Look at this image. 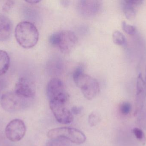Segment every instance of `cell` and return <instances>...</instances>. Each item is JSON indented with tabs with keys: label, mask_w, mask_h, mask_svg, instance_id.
Wrapping results in <instances>:
<instances>
[{
	"label": "cell",
	"mask_w": 146,
	"mask_h": 146,
	"mask_svg": "<svg viewBox=\"0 0 146 146\" xmlns=\"http://www.w3.org/2000/svg\"><path fill=\"white\" fill-rule=\"evenodd\" d=\"M15 36L20 46L25 49H31L37 43L39 33L34 24L29 21H23L16 26Z\"/></svg>",
	"instance_id": "cell-1"
},
{
	"label": "cell",
	"mask_w": 146,
	"mask_h": 146,
	"mask_svg": "<svg viewBox=\"0 0 146 146\" xmlns=\"http://www.w3.org/2000/svg\"><path fill=\"white\" fill-rule=\"evenodd\" d=\"M49 139H61L76 145H81L86 141V135L79 129L68 127H62L50 129L47 133Z\"/></svg>",
	"instance_id": "cell-2"
},
{
	"label": "cell",
	"mask_w": 146,
	"mask_h": 146,
	"mask_svg": "<svg viewBox=\"0 0 146 146\" xmlns=\"http://www.w3.org/2000/svg\"><path fill=\"white\" fill-rule=\"evenodd\" d=\"M85 98L91 100L94 99L100 92L98 82L94 78L86 74H82L74 81Z\"/></svg>",
	"instance_id": "cell-3"
},
{
	"label": "cell",
	"mask_w": 146,
	"mask_h": 146,
	"mask_svg": "<svg viewBox=\"0 0 146 146\" xmlns=\"http://www.w3.org/2000/svg\"><path fill=\"white\" fill-rule=\"evenodd\" d=\"M46 93L50 102H60L66 103L68 95L63 82L58 78L51 79L46 87Z\"/></svg>",
	"instance_id": "cell-4"
},
{
	"label": "cell",
	"mask_w": 146,
	"mask_h": 146,
	"mask_svg": "<svg viewBox=\"0 0 146 146\" xmlns=\"http://www.w3.org/2000/svg\"><path fill=\"white\" fill-rule=\"evenodd\" d=\"M50 107L58 122L67 124L73 121V115L66 107V103L60 102H50Z\"/></svg>",
	"instance_id": "cell-5"
},
{
	"label": "cell",
	"mask_w": 146,
	"mask_h": 146,
	"mask_svg": "<svg viewBox=\"0 0 146 146\" xmlns=\"http://www.w3.org/2000/svg\"><path fill=\"white\" fill-rule=\"evenodd\" d=\"M24 99L15 92L4 93L1 98V105L6 111L15 112L19 110L24 106Z\"/></svg>",
	"instance_id": "cell-6"
},
{
	"label": "cell",
	"mask_w": 146,
	"mask_h": 146,
	"mask_svg": "<svg viewBox=\"0 0 146 146\" xmlns=\"http://www.w3.org/2000/svg\"><path fill=\"white\" fill-rule=\"evenodd\" d=\"M26 131L25 125L20 119H14L10 121L6 127V137L13 142L19 141L25 136Z\"/></svg>",
	"instance_id": "cell-7"
},
{
	"label": "cell",
	"mask_w": 146,
	"mask_h": 146,
	"mask_svg": "<svg viewBox=\"0 0 146 146\" xmlns=\"http://www.w3.org/2000/svg\"><path fill=\"white\" fill-rule=\"evenodd\" d=\"M60 38L57 47L64 54H68L75 47L78 42L74 33L69 30L59 32Z\"/></svg>",
	"instance_id": "cell-8"
},
{
	"label": "cell",
	"mask_w": 146,
	"mask_h": 146,
	"mask_svg": "<svg viewBox=\"0 0 146 146\" xmlns=\"http://www.w3.org/2000/svg\"><path fill=\"white\" fill-rule=\"evenodd\" d=\"M146 99V82L141 74H139L137 79L135 96V116L138 115L142 111L145 106Z\"/></svg>",
	"instance_id": "cell-9"
},
{
	"label": "cell",
	"mask_w": 146,
	"mask_h": 146,
	"mask_svg": "<svg viewBox=\"0 0 146 146\" xmlns=\"http://www.w3.org/2000/svg\"><path fill=\"white\" fill-rule=\"evenodd\" d=\"M15 92L24 98H32L36 93L35 85L29 79L22 77L15 85Z\"/></svg>",
	"instance_id": "cell-10"
},
{
	"label": "cell",
	"mask_w": 146,
	"mask_h": 146,
	"mask_svg": "<svg viewBox=\"0 0 146 146\" xmlns=\"http://www.w3.org/2000/svg\"><path fill=\"white\" fill-rule=\"evenodd\" d=\"M101 4L100 1H80L78 4V9L83 16L92 17L99 12Z\"/></svg>",
	"instance_id": "cell-11"
},
{
	"label": "cell",
	"mask_w": 146,
	"mask_h": 146,
	"mask_svg": "<svg viewBox=\"0 0 146 146\" xmlns=\"http://www.w3.org/2000/svg\"><path fill=\"white\" fill-rule=\"evenodd\" d=\"M143 1L140 0H125L121 2V6L123 13L128 19H133L136 15V11L135 7L141 5Z\"/></svg>",
	"instance_id": "cell-12"
},
{
	"label": "cell",
	"mask_w": 146,
	"mask_h": 146,
	"mask_svg": "<svg viewBox=\"0 0 146 146\" xmlns=\"http://www.w3.org/2000/svg\"><path fill=\"white\" fill-rule=\"evenodd\" d=\"M12 32L11 21L7 16L0 14V41H4L9 38Z\"/></svg>",
	"instance_id": "cell-13"
},
{
	"label": "cell",
	"mask_w": 146,
	"mask_h": 146,
	"mask_svg": "<svg viewBox=\"0 0 146 146\" xmlns=\"http://www.w3.org/2000/svg\"><path fill=\"white\" fill-rule=\"evenodd\" d=\"M10 64V58L8 53L0 50V76L3 75L8 70Z\"/></svg>",
	"instance_id": "cell-14"
},
{
	"label": "cell",
	"mask_w": 146,
	"mask_h": 146,
	"mask_svg": "<svg viewBox=\"0 0 146 146\" xmlns=\"http://www.w3.org/2000/svg\"><path fill=\"white\" fill-rule=\"evenodd\" d=\"M112 40L115 44L119 46H125L127 39L123 34L119 31H115L112 34Z\"/></svg>",
	"instance_id": "cell-15"
},
{
	"label": "cell",
	"mask_w": 146,
	"mask_h": 146,
	"mask_svg": "<svg viewBox=\"0 0 146 146\" xmlns=\"http://www.w3.org/2000/svg\"><path fill=\"white\" fill-rule=\"evenodd\" d=\"M45 146H71L68 141L61 139H50Z\"/></svg>",
	"instance_id": "cell-16"
},
{
	"label": "cell",
	"mask_w": 146,
	"mask_h": 146,
	"mask_svg": "<svg viewBox=\"0 0 146 146\" xmlns=\"http://www.w3.org/2000/svg\"><path fill=\"white\" fill-rule=\"evenodd\" d=\"M100 115L98 113L96 112H92L88 116V123L91 127H95L100 121Z\"/></svg>",
	"instance_id": "cell-17"
},
{
	"label": "cell",
	"mask_w": 146,
	"mask_h": 146,
	"mask_svg": "<svg viewBox=\"0 0 146 146\" xmlns=\"http://www.w3.org/2000/svg\"><path fill=\"white\" fill-rule=\"evenodd\" d=\"M132 132L137 139L139 140L143 145H145L146 144L145 135L141 129L138 128H135L133 129Z\"/></svg>",
	"instance_id": "cell-18"
},
{
	"label": "cell",
	"mask_w": 146,
	"mask_h": 146,
	"mask_svg": "<svg viewBox=\"0 0 146 146\" xmlns=\"http://www.w3.org/2000/svg\"><path fill=\"white\" fill-rule=\"evenodd\" d=\"M121 26L123 30L128 35H133L136 33V27L134 26L127 24L126 21H123L122 22Z\"/></svg>",
	"instance_id": "cell-19"
},
{
	"label": "cell",
	"mask_w": 146,
	"mask_h": 146,
	"mask_svg": "<svg viewBox=\"0 0 146 146\" xmlns=\"http://www.w3.org/2000/svg\"><path fill=\"white\" fill-rule=\"evenodd\" d=\"M132 109V106L128 102H123L122 103L120 106V111L121 113L124 115H128Z\"/></svg>",
	"instance_id": "cell-20"
},
{
	"label": "cell",
	"mask_w": 146,
	"mask_h": 146,
	"mask_svg": "<svg viewBox=\"0 0 146 146\" xmlns=\"http://www.w3.org/2000/svg\"><path fill=\"white\" fill-rule=\"evenodd\" d=\"M59 38H60V33H59V32H58L53 33L50 37L49 41L50 44L52 45L53 46L57 47L59 43Z\"/></svg>",
	"instance_id": "cell-21"
},
{
	"label": "cell",
	"mask_w": 146,
	"mask_h": 146,
	"mask_svg": "<svg viewBox=\"0 0 146 146\" xmlns=\"http://www.w3.org/2000/svg\"><path fill=\"white\" fill-rule=\"evenodd\" d=\"M83 73H83V69L82 67L80 66V67L76 68L75 70L73 72V78L74 81Z\"/></svg>",
	"instance_id": "cell-22"
},
{
	"label": "cell",
	"mask_w": 146,
	"mask_h": 146,
	"mask_svg": "<svg viewBox=\"0 0 146 146\" xmlns=\"http://www.w3.org/2000/svg\"><path fill=\"white\" fill-rule=\"evenodd\" d=\"M15 2L13 1H8L6 2L3 7V11L4 12H7L9 11L14 6Z\"/></svg>",
	"instance_id": "cell-23"
},
{
	"label": "cell",
	"mask_w": 146,
	"mask_h": 146,
	"mask_svg": "<svg viewBox=\"0 0 146 146\" xmlns=\"http://www.w3.org/2000/svg\"><path fill=\"white\" fill-rule=\"evenodd\" d=\"M83 107L81 106H74L72 108L71 112L73 115H80L83 111Z\"/></svg>",
	"instance_id": "cell-24"
},
{
	"label": "cell",
	"mask_w": 146,
	"mask_h": 146,
	"mask_svg": "<svg viewBox=\"0 0 146 146\" xmlns=\"http://www.w3.org/2000/svg\"><path fill=\"white\" fill-rule=\"evenodd\" d=\"M7 87V81L4 79L0 78V94Z\"/></svg>",
	"instance_id": "cell-25"
},
{
	"label": "cell",
	"mask_w": 146,
	"mask_h": 146,
	"mask_svg": "<svg viewBox=\"0 0 146 146\" xmlns=\"http://www.w3.org/2000/svg\"><path fill=\"white\" fill-rule=\"evenodd\" d=\"M25 1L28 3H31V4H36V3L40 2L41 1L39 0H27V1Z\"/></svg>",
	"instance_id": "cell-26"
},
{
	"label": "cell",
	"mask_w": 146,
	"mask_h": 146,
	"mask_svg": "<svg viewBox=\"0 0 146 146\" xmlns=\"http://www.w3.org/2000/svg\"><path fill=\"white\" fill-rule=\"evenodd\" d=\"M145 82H146V76H145Z\"/></svg>",
	"instance_id": "cell-27"
}]
</instances>
